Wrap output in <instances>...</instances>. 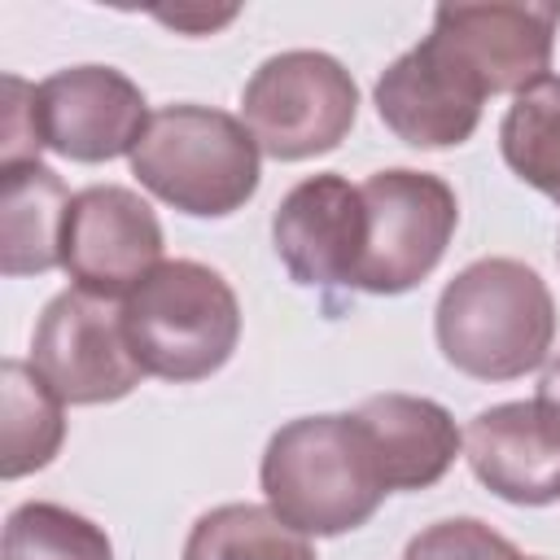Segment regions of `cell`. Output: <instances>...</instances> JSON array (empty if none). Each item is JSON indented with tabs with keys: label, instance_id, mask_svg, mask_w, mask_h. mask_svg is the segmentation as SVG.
<instances>
[{
	"label": "cell",
	"instance_id": "6da1fadb",
	"mask_svg": "<svg viewBox=\"0 0 560 560\" xmlns=\"http://www.w3.org/2000/svg\"><path fill=\"white\" fill-rule=\"evenodd\" d=\"M433 332L442 359L472 381H516L556 341L547 280L521 258H477L438 298Z\"/></svg>",
	"mask_w": 560,
	"mask_h": 560
},
{
	"label": "cell",
	"instance_id": "7a4b0ae2",
	"mask_svg": "<svg viewBox=\"0 0 560 560\" xmlns=\"http://www.w3.org/2000/svg\"><path fill=\"white\" fill-rule=\"evenodd\" d=\"M258 481L267 508L306 538H332L368 525L389 494L368 433L350 411L280 424L262 451Z\"/></svg>",
	"mask_w": 560,
	"mask_h": 560
},
{
	"label": "cell",
	"instance_id": "3957f363",
	"mask_svg": "<svg viewBox=\"0 0 560 560\" xmlns=\"http://www.w3.org/2000/svg\"><path fill=\"white\" fill-rule=\"evenodd\" d=\"M136 363L158 381H206L241 341V302L232 284L192 258L158 262L122 302Z\"/></svg>",
	"mask_w": 560,
	"mask_h": 560
},
{
	"label": "cell",
	"instance_id": "277c9868",
	"mask_svg": "<svg viewBox=\"0 0 560 560\" xmlns=\"http://www.w3.org/2000/svg\"><path fill=\"white\" fill-rule=\"evenodd\" d=\"M258 153L241 118L210 105H166L131 149V175L179 214L223 219L258 192Z\"/></svg>",
	"mask_w": 560,
	"mask_h": 560
},
{
	"label": "cell",
	"instance_id": "5b68a950",
	"mask_svg": "<svg viewBox=\"0 0 560 560\" xmlns=\"http://www.w3.org/2000/svg\"><path fill=\"white\" fill-rule=\"evenodd\" d=\"M354 118L359 88L350 70L315 48L267 57L241 92V122L276 162H306L337 149L350 136Z\"/></svg>",
	"mask_w": 560,
	"mask_h": 560
},
{
	"label": "cell",
	"instance_id": "8992f818",
	"mask_svg": "<svg viewBox=\"0 0 560 560\" xmlns=\"http://www.w3.org/2000/svg\"><path fill=\"white\" fill-rule=\"evenodd\" d=\"M363 197V254L354 271V289L394 298L416 289L446 254L459 201L442 175L394 166L376 171L359 184Z\"/></svg>",
	"mask_w": 560,
	"mask_h": 560
},
{
	"label": "cell",
	"instance_id": "52a82bcc",
	"mask_svg": "<svg viewBox=\"0 0 560 560\" xmlns=\"http://www.w3.org/2000/svg\"><path fill=\"white\" fill-rule=\"evenodd\" d=\"M31 363L70 407L118 402L144 376L127 341L122 306L88 289H66L44 306L31 337Z\"/></svg>",
	"mask_w": 560,
	"mask_h": 560
},
{
	"label": "cell",
	"instance_id": "ba28073f",
	"mask_svg": "<svg viewBox=\"0 0 560 560\" xmlns=\"http://www.w3.org/2000/svg\"><path fill=\"white\" fill-rule=\"evenodd\" d=\"M381 122L411 149H455L481 122L486 88L464 57L429 31L416 48L394 57L372 88Z\"/></svg>",
	"mask_w": 560,
	"mask_h": 560
},
{
	"label": "cell",
	"instance_id": "9c48e42d",
	"mask_svg": "<svg viewBox=\"0 0 560 560\" xmlns=\"http://www.w3.org/2000/svg\"><path fill=\"white\" fill-rule=\"evenodd\" d=\"M162 258V223L153 206L122 184L74 192L61 232V271L96 298L131 293Z\"/></svg>",
	"mask_w": 560,
	"mask_h": 560
},
{
	"label": "cell",
	"instance_id": "30bf717a",
	"mask_svg": "<svg viewBox=\"0 0 560 560\" xmlns=\"http://www.w3.org/2000/svg\"><path fill=\"white\" fill-rule=\"evenodd\" d=\"M39 140L70 162L131 158L149 127L144 92L114 66H70L35 83Z\"/></svg>",
	"mask_w": 560,
	"mask_h": 560
},
{
	"label": "cell",
	"instance_id": "8fae6325",
	"mask_svg": "<svg viewBox=\"0 0 560 560\" xmlns=\"http://www.w3.org/2000/svg\"><path fill=\"white\" fill-rule=\"evenodd\" d=\"M433 31L481 79L486 96H521L551 70L560 4L551 0H490V4H438Z\"/></svg>",
	"mask_w": 560,
	"mask_h": 560
},
{
	"label": "cell",
	"instance_id": "7c38bea8",
	"mask_svg": "<svg viewBox=\"0 0 560 560\" xmlns=\"http://www.w3.org/2000/svg\"><path fill=\"white\" fill-rule=\"evenodd\" d=\"M271 245L284 271L306 289L354 284L363 254V197L346 175L293 184L271 214Z\"/></svg>",
	"mask_w": 560,
	"mask_h": 560
},
{
	"label": "cell",
	"instance_id": "4fadbf2b",
	"mask_svg": "<svg viewBox=\"0 0 560 560\" xmlns=\"http://www.w3.org/2000/svg\"><path fill=\"white\" fill-rule=\"evenodd\" d=\"M464 459L503 503L547 508L560 499V424L534 398L477 411L464 429Z\"/></svg>",
	"mask_w": 560,
	"mask_h": 560
},
{
	"label": "cell",
	"instance_id": "5bb4252c",
	"mask_svg": "<svg viewBox=\"0 0 560 560\" xmlns=\"http://www.w3.org/2000/svg\"><path fill=\"white\" fill-rule=\"evenodd\" d=\"M350 416L368 433V446L389 490L438 486L464 446L451 411L420 394H372Z\"/></svg>",
	"mask_w": 560,
	"mask_h": 560
},
{
	"label": "cell",
	"instance_id": "9a60e30c",
	"mask_svg": "<svg viewBox=\"0 0 560 560\" xmlns=\"http://www.w3.org/2000/svg\"><path fill=\"white\" fill-rule=\"evenodd\" d=\"M70 188L44 162L0 171V271L44 276L61 267V232L70 214Z\"/></svg>",
	"mask_w": 560,
	"mask_h": 560
},
{
	"label": "cell",
	"instance_id": "2e32d148",
	"mask_svg": "<svg viewBox=\"0 0 560 560\" xmlns=\"http://www.w3.org/2000/svg\"><path fill=\"white\" fill-rule=\"evenodd\" d=\"M66 402L35 363L4 359L0 368V477L18 481L57 459L66 442Z\"/></svg>",
	"mask_w": 560,
	"mask_h": 560
},
{
	"label": "cell",
	"instance_id": "e0dca14e",
	"mask_svg": "<svg viewBox=\"0 0 560 560\" xmlns=\"http://www.w3.org/2000/svg\"><path fill=\"white\" fill-rule=\"evenodd\" d=\"M184 560H319L311 538L262 503H223L197 516Z\"/></svg>",
	"mask_w": 560,
	"mask_h": 560
},
{
	"label": "cell",
	"instance_id": "ac0fdd59",
	"mask_svg": "<svg viewBox=\"0 0 560 560\" xmlns=\"http://www.w3.org/2000/svg\"><path fill=\"white\" fill-rule=\"evenodd\" d=\"M499 149L516 179L560 206V74L512 96L499 122Z\"/></svg>",
	"mask_w": 560,
	"mask_h": 560
},
{
	"label": "cell",
	"instance_id": "d6986e66",
	"mask_svg": "<svg viewBox=\"0 0 560 560\" xmlns=\"http://www.w3.org/2000/svg\"><path fill=\"white\" fill-rule=\"evenodd\" d=\"M4 560H114V542L83 512L31 499L4 521Z\"/></svg>",
	"mask_w": 560,
	"mask_h": 560
},
{
	"label": "cell",
	"instance_id": "ffe728a7",
	"mask_svg": "<svg viewBox=\"0 0 560 560\" xmlns=\"http://www.w3.org/2000/svg\"><path fill=\"white\" fill-rule=\"evenodd\" d=\"M516 556L521 551L477 516L438 521L402 547V560H516Z\"/></svg>",
	"mask_w": 560,
	"mask_h": 560
},
{
	"label": "cell",
	"instance_id": "44dd1931",
	"mask_svg": "<svg viewBox=\"0 0 560 560\" xmlns=\"http://www.w3.org/2000/svg\"><path fill=\"white\" fill-rule=\"evenodd\" d=\"M39 109H35V83L22 74H4V122H0V171L39 162Z\"/></svg>",
	"mask_w": 560,
	"mask_h": 560
},
{
	"label": "cell",
	"instance_id": "7402d4cb",
	"mask_svg": "<svg viewBox=\"0 0 560 560\" xmlns=\"http://www.w3.org/2000/svg\"><path fill=\"white\" fill-rule=\"evenodd\" d=\"M534 402L560 424V354L547 363V372H542V381H538V394H534Z\"/></svg>",
	"mask_w": 560,
	"mask_h": 560
},
{
	"label": "cell",
	"instance_id": "603a6c76",
	"mask_svg": "<svg viewBox=\"0 0 560 560\" xmlns=\"http://www.w3.org/2000/svg\"><path fill=\"white\" fill-rule=\"evenodd\" d=\"M162 22H171V26H201V31H214V26H223V22H232L236 18V9H223V13H197V18H188V13H158Z\"/></svg>",
	"mask_w": 560,
	"mask_h": 560
},
{
	"label": "cell",
	"instance_id": "cb8c5ba5",
	"mask_svg": "<svg viewBox=\"0 0 560 560\" xmlns=\"http://www.w3.org/2000/svg\"><path fill=\"white\" fill-rule=\"evenodd\" d=\"M516 560H538V556H516Z\"/></svg>",
	"mask_w": 560,
	"mask_h": 560
},
{
	"label": "cell",
	"instance_id": "d4e9b609",
	"mask_svg": "<svg viewBox=\"0 0 560 560\" xmlns=\"http://www.w3.org/2000/svg\"><path fill=\"white\" fill-rule=\"evenodd\" d=\"M556 254H560V249H556Z\"/></svg>",
	"mask_w": 560,
	"mask_h": 560
}]
</instances>
